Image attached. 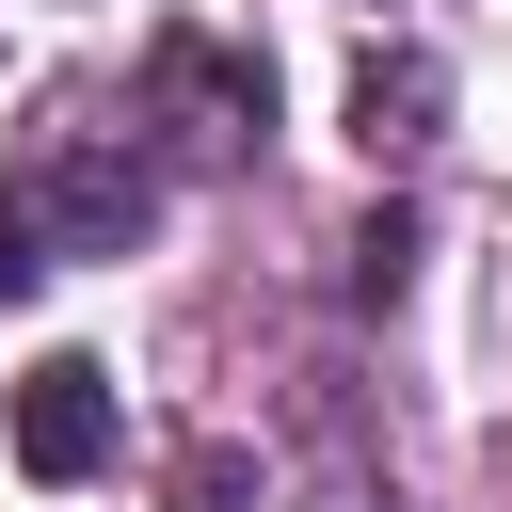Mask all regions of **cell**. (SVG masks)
Segmentation results:
<instances>
[{"label": "cell", "instance_id": "1", "mask_svg": "<svg viewBox=\"0 0 512 512\" xmlns=\"http://www.w3.org/2000/svg\"><path fill=\"white\" fill-rule=\"evenodd\" d=\"M16 464H32V480H96V464H112V368H96V352H48V368L16 384Z\"/></svg>", "mask_w": 512, "mask_h": 512}]
</instances>
